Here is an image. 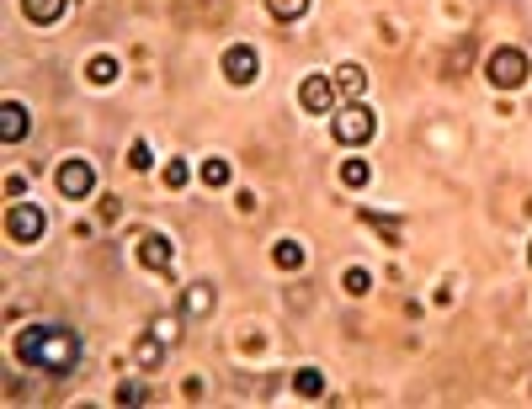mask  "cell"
Instances as JSON below:
<instances>
[{"instance_id": "21", "label": "cell", "mask_w": 532, "mask_h": 409, "mask_svg": "<svg viewBox=\"0 0 532 409\" xmlns=\"http://www.w3.org/2000/svg\"><path fill=\"white\" fill-rule=\"evenodd\" d=\"M160 357H165L160 341H139V362H144V367H160Z\"/></svg>"}, {"instance_id": "17", "label": "cell", "mask_w": 532, "mask_h": 409, "mask_svg": "<svg viewBox=\"0 0 532 409\" xmlns=\"http://www.w3.org/2000/svg\"><path fill=\"white\" fill-rule=\"evenodd\" d=\"M368 176H373L368 160H346V165H341V181H346V186H368Z\"/></svg>"}, {"instance_id": "2", "label": "cell", "mask_w": 532, "mask_h": 409, "mask_svg": "<svg viewBox=\"0 0 532 409\" xmlns=\"http://www.w3.org/2000/svg\"><path fill=\"white\" fill-rule=\"evenodd\" d=\"M485 75H490V85H501V90H522L532 75V59L522 48H496L490 59H485Z\"/></svg>"}, {"instance_id": "24", "label": "cell", "mask_w": 532, "mask_h": 409, "mask_svg": "<svg viewBox=\"0 0 532 409\" xmlns=\"http://www.w3.org/2000/svg\"><path fill=\"white\" fill-rule=\"evenodd\" d=\"M528 256H532V245H528Z\"/></svg>"}, {"instance_id": "4", "label": "cell", "mask_w": 532, "mask_h": 409, "mask_svg": "<svg viewBox=\"0 0 532 409\" xmlns=\"http://www.w3.org/2000/svg\"><path fill=\"white\" fill-rule=\"evenodd\" d=\"M53 186H59V197L80 202V197H91V192H96V170H91L85 160H64V165H59V176H53Z\"/></svg>"}, {"instance_id": "10", "label": "cell", "mask_w": 532, "mask_h": 409, "mask_svg": "<svg viewBox=\"0 0 532 409\" xmlns=\"http://www.w3.org/2000/svg\"><path fill=\"white\" fill-rule=\"evenodd\" d=\"M330 80H336V96H346V101H362V90H368V69L362 64H341Z\"/></svg>"}, {"instance_id": "23", "label": "cell", "mask_w": 532, "mask_h": 409, "mask_svg": "<svg viewBox=\"0 0 532 409\" xmlns=\"http://www.w3.org/2000/svg\"><path fill=\"white\" fill-rule=\"evenodd\" d=\"M187 314H208V287H192V293H187Z\"/></svg>"}, {"instance_id": "15", "label": "cell", "mask_w": 532, "mask_h": 409, "mask_svg": "<svg viewBox=\"0 0 532 409\" xmlns=\"http://www.w3.org/2000/svg\"><path fill=\"white\" fill-rule=\"evenodd\" d=\"M266 11H272L277 21H298V16L309 11V0H266Z\"/></svg>"}, {"instance_id": "13", "label": "cell", "mask_w": 532, "mask_h": 409, "mask_svg": "<svg viewBox=\"0 0 532 409\" xmlns=\"http://www.w3.org/2000/svg\"><path fill=\"white\" fill-rule=\"evenodd\" d=\"M272 261H277L282 271H298V266H304V245H298V240H277V245H272Z\"/></svg>"}, {"instance_id": "16", "label": "cell", "mask_w": 532, "mask_h": 409, "mask_svg": "<svg viewBox=\"0 0 532 409\" xmlns=\"http://www.w3.org/2000/svg\"><path fill=\"white\" fill-rule=\"evenodd\" d=\"M202 181H208V186H229V160H218V154L202 160Z\"/></svg>"}, {"instance_id": "1", "label": "cell", "mask_w": 532, "mask_h": 409, "mask_svg": "<svg viewBox=\"0 0 532 409\" xmlns=\"http://www.w3.org/2000/svg\"><path fill=\"white\" fill-rule=\"evenodd\" d=\"M16 357L27 367H43V373H69L80 362V341L64 325H27L16 335Z\"/></svg>"}, {"instance_id": "14", "label": "cell", "mask_w": 532, "mask_h": 409, "mask_svg": "<svg viewBox=\"0 0 532 409\" xmlns=\"http://www.w3.org/2000/svg\"><path fill=\"white\" fill-rule=\"evenodd\" d=\"M293 389H298L304 399H320V394H325V373H320V367H304V373L293 378Z\"/></svg>"}, {"instance_id": "8", "label": "cell", "mask_w": 532, "mask_h": 409, "mask_svg": "<svg viewBox=\"0 0 532 409\" xmlns=\"http://www.w3.org/2000/svg\"><path fill=\"white\" fill-rule=\"evenodd\" d=\"M133 256H139L144 271H171V240H165V234H144V240L133 245Z\"/></svg>"}, {"instance_id": "22", "label": "cell", "mask_w": 532, "mask_h": 409, "mask_svg": "<svg viewBox=\"0 0 532 409\" xmlns=\"http://www.w3.org/2000/svg\"><path fill=\"white\" fill-rule=\"evenodd\" d=\"M144 399H149L144 383H123V389H117V405H144Z\"/></svg>"}, {"instance_id": "12", "label": "cell", "mask_w": 532, "mask_h": 409, "mask_svg": "<svg viewBox=\"0 0 532 409\" xmlns=\"http://www.w3.org/2000/svg\"><path fill=\"white\" fill-rule=\"evenodd\" d=\"M85 80H91V85H112V80H117V59H112V53H96V59L85 64Z\"/></svg>"}, {"instance_id": "19", "label": "cell", "mask_w": 532, "mask_h": 409, "mask_svg": "<svg viewBox=\"0 0 532 409\" xmlns=\"http://www.w3.org/2000/svg\"><path fill=\"white\" fill-rule=\"evenodd\" d=\"M187 176H192V170H187V160H171V165H165V186H171V192H181V186H187Z\"/></svg>"}, {"instance_id": "18", "label": "cell", "mask_w": 532, "mask_h": 409, "mask_svg": "<svg viewBox=\"0 0 532 409\" xmlns=\"http://www.w3.org/2000/svg\"><path fill=\"white\" fill-rule=\"evenodd\" d=\"M128 165H133V170H149V165H155V154H149V144H144V138H139V144H128Z\"/></svg>"}, {"instance_id": "3", "label": "cell", "mask_w": 532, "mask_h": 409, "mask_svg": "<svg viewBox=\"0 0 532 409\" xmlns=\"http://www.w3.org/2000/svg\"><path fill=\"white\" fill-rule=\"evenodd\" d=\"M373 128H378V117H373L368 101H346V106L336 112V138H341V144H368Z\"/></svg>"}, {"instance_id": "7", "label": "cell", "mask_w": 532, "mask_h": 409, "mask_svg": "<svg viewBox=\"0 0 532 409\" xmlns=\"http://www.w3.org/2000/svg\"><path fill=\"white\" fill-rule=\"evenodd\" d=\"M5 229H11V240H21V245H32V240L43 234V213H37L32 202H16V208L5 213Z\"/></svg>"}, {"instance_id": "20", "label": "cell", "mask_w": 532, "mask_h": 409, "mask_svg": "<svg viewBox=\"0 0 532 409\" xmlns=\"http://www.w3.org/2000/svg\"><path fill=\"white\" fill-rule=\"evenodd\" d=\"M368 287H373V277H368L362 266H352V271H346V293H357V298H362Z\"/></svg>"}, {"instance_id": "11", "label": "cell", "mask_w": 532, "mask_h": 409, "mask_svg": "<svg viewBox=\"0 0 532 409\" xmlns=\"http://www.w3.org/2000/svg\"><path fill=\"white\" fill-rule=\"evenodd\" d=\"M64 5H69V0H21V16L37 21V27H53V21L64 16Z\"/></svg>"}, {"instance_id": "9", "label": "cell", "mask_w": 532, "mask_h": 409, "mask_svg": "<svg viewBox=\"0 0 532 409\" xmlns=\"http://www.w3.org/2000/svg\"><path fill=\"white\" fill-rule=\"evenodd\" d=\"M27 133H32L27 106H21V101H5V106H0V138H5V144H21Z\"/></svg>"}, {"instance_id": "6", "label": "cell", "mask_w": 532, "mask_h": 409, "mask_svg": "<svg viewBox=\"0 0 532 409\" xmlns=\"http://www.w3.org/2000/svg\"><path fill=\"white\" fill-rule=\"evenodd\" d=\"M256 69H261V59H256L250 43H234V48L224 53V75H229L234 85H256Z\"/></svg>"}, {"instance_id": "5", "label": "cell", "mask_w": 532, "mask_h": 409, "mask_svg": "<svg viewBox=\"0 0 532 409\" xmlns=\"http://www.w3.org/2000/svg\"><path fill=\"white\" fill-rule=\"evenodd\" d=\"M298 106L314 112V117L330 112V106H336V80H330V75H304V85H298Z\"/></svg>"}]
</instances>
